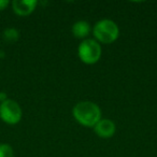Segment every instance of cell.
<instances>
[{"label": "cell", "instance_id": "8", "mask_svg": "<svg viewBox=\"0 0 157 157\" xmlns=\"http://www.w3.org/2000/svg\"><path fill=\"white\" fill-rule=\"evenodd\" d=\"M3 38L7 42L10 43H13V42L17 41L18 38H20V33H18L17 29L15 28H8L3 33Z\"/></svg>", "mask_w": 157, "mask_h": 157}, {"label": "cell", "instance_id": "10", "mask_svg": "<svg viewBox=\"0 0 157 157\" xmlns=\"http://www.w3.org/2000/svg\"><path fill=\"white\" fill-rule=\"evenodd\" d=\"M8 6H9V1L8 0H0V11L5 10Z\"/></svg>", "mask_w": 157, "mask_h": 157}, {"label": "cell", "instance_id": "3", "mask_svg": "<svg viewBox=\"0 0 157 157\" xmlns=\"http://www.w3.org/2000/svg\"><path fill=\"white\" fill-rule=\"evenodd\" d=\"M102 50L98 41L94 38H87L82 40V42L78 46V56L82 63L86 65H95L101 58Z\"/></svg>", "mask_w": 157, "mask_h": 157}, {"label": "cell", "instance_id": "7", "mask_svg": "<svg viewBox=\"0 0 157 157\" xmlns=\"http://www.w3.org/2000/svg\"><path fill=\"white\" fill-rule=\"evenodd\" d=\"M71 31H72V35L75 38L85 40V39H87L88 35H90V31H92V28H90V23L86 22V21L81 20V21L75 22L72 25Z\"/></svg>", "mask_w": 157, "mask_h": 157}, {"label": "cell", "instance_id": "9", "mask_svg": "<svg viewBox=\"0 0 157 157\" xmlns=\"http://www.w3.org/2000/svg\"><path fill=\"white\" fill-rule=\"evenodd\" d=\"M14 152L10 144L1 143L0 144V157H13Z\"/></svg>", "mask_w": 157, "mask_h": 157}, {"label": "cell", "instance_id": "6", "mask_svg": "<svg viewBox=\"0 0 157 157\" xmlns=\"http://www.w3.org/2000/svg\"><path fill=\"white\" fill-rule=\"evenodd\" d=\"M37 0H14L12 2V9L17 15L27 16L36 10Z\"/></svg>", "mask_w": 157, "mask_h": 157}, {"label": "cell", "instance_id": "5", "mask_svg": "<svg viewBox=\"0 0 157 157\" xmlns=\"http://www.w3.org/2000/svg\"><path fill=\"white\" fill-rule=\"evenodd\" d=\"M94 131L98 137L102 139H109L115 133L116 126L113 121L110 118H101L94 126Z\"/></svg>", "mask_w": 157, "mask_h": 157}, {"label": "cell", "instance_id": "11", "mask_svg": "<svg viewBox=\"0 0 157 157\" xmlns=\"http://www.w3.org/2000/svg\"><path fill=\"white\" fill-rule=\"evenodd\" d=\"M1 95H2V94H0V102H1V101L5 100V99H6V97H5V96H1Z\"/></svg>", "mask_w": 157, "mask_h": 157}, {"label": "cell", "instance_id": "1", "mask_svg": "<svg viewBox=\"0 0 157 157\" xmlns=\"http://www.w3.org/2000/svg\"><path fill=\"white\" fill-rule=\"evenodd\" d=\"M74 120L84 127H93L102 118L101 109L97 103L90 100H83L75 103L72 109Z\"/></svg>", "mask_w": 157, "mask_h": 157}, {"label": "cell", "instance_id": "2", "mask_svg": "<svg viewBox=\"0 0 157 157\" xmlns=\"http://www.w3.org/2000/svg\"><path fill=\"white\" fill-rule=\"evenodd\" d=\"M94 39L102 44H111L120 37V28L114 21L102 18L94 25L92 29Z\"/></svg>", "mask_w": 157, "mask_h": 157}, {"label": "cell", "instance_id": "4", "mask_svg": "<svg viewBox=\"0 0 157 157\" xmlns=\"http://www.w3.org/2000/svg\"><path fill=\"white\" fill-rule=\"evenodd\" d=\"M22 115V108L17 103V101L6 98L0 102V117L5 123L15 125L21 121Z\"/></svg>", "mask_w": 157, "mask_h": 157}]
</instances>
